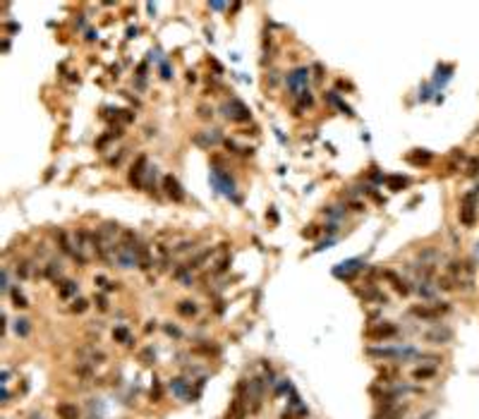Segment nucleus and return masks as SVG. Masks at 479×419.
<instances>
[{
  "mask_svg": "<svg viewBox=\"0 0 479 419\" xmlns=\"http://www.w3.org/2000/svg\"><path fill=\"white\" fill-rule=\"evenodd\" d=\"M194 141H197L199 146H211V144H218L221 141V134H218V130H211V132H206V137L197 134Z\"/></svg>",
  "mask_w": 479,
  "mask_h": 419,
  "instance_id": "nucleus-14",
  "label": "nucleus"
},
{
  "mask_svg": "<svg viewBox=\"0 0 479 419\" xmlns=\"http://www.w3.org/2000/svg\"><path fill=\"white\" fill-rule=\"evenodd\" d=\"M153 360H156V355H153V350H151V347L141 352V362H144V364H153Z\"/></svg>",
  "mask_w": 479,
  "mask_h": 419,
  "instance_id": "nucleus-27",
  "label": "nucleus"
},
{
  "mask_svg": "<svg viewBox=\"0 0 479 419\" xmlns=\"http://www.w3.org/2000/svg\"><path fill=\"white\" fill-rule=\"evenodd\" d=\"M77 292V283H72V280H65L62 285H60V290H57V295L62 297V300H67V297H72Z\"/></svg>",
  "mask_w": 479,
  "mask_h": 419,
  "instance_id": "nucleus-16",
  "label": "nucleus"
},
{
  "mask_svg": "<svg viewBox=\"0 0 479 419\" xmlns=\"http://www.w3.org/2000/svg\"><path fill=\"white\" fill-rule=\"evenodd\" d=\"M451 331H448V328H446V331H443V333H441V331H436V333H429V335H426V340H441V343H443V340H451Z\"/></svg>",
  "mask_w": 479,
  "mask_h": 419,
  "instance_id": "nucleus-23",
  "label": "nucleus"
},
{
  "mask_svg": "<svg viewBox=\"0 0 479 419\" xmlns=\"http://www.w3.org/2000/svg\"><path fill=\"white\" fill-rule=\"evenodd\" d=\"M86 307H89V305H86V300H75L72 311H75V314H82V311H86Z\"/></svg>",
  "mask_w": 479,
  "mask_h": 419,
  "instance_id": "nucleus-28",
  "label": "nucleus"
},
{
  "mask_svg": "<svg viewBox=\"0 0 479 419\" xmlns=\"http://www.w3.org/2000/svg\"><path fill=\"white\" fill-rule=\"evenodd\" d=\"M405 185H407V177H400V175H393V177H388V187H391L393 192L402 190Z\"/></svg>",
  "mask_w": 479,
  "mask_h": 419,
  "instance_id": "nucleus-20",
  "label": "nucleus"
},
{
  "mask_svg": "<svg viewBox=\"0 0 479 419\" xmlns=\"http://www.w3.org/2000/svg\"><path fill=\"white\" fill-rule=\"evenodd\" d=\"M412 376H415L417 381H422V379H431V376H436V369H415V371H412Z\"/></svg>",
  "mask_w": 479,
  "mask_h": 419,
  "instance_id": "nucleus-22",
  "label": "nucleus"
},
{
  "mask_svg": "<svg viewBox=\"0 0 479 419\" xmlns=\"http://www.w3.org/2000/svg\"><path fill=\"white\" fill-rule=\"evenodd\" d=\"M475 172H479V158L470 161V175H475Z\"/></svg>",
  "mask_w": 479,
  "mask_h": 419,
  "instance_id": "nucleus-30",
  "label": "nucleus"
},
{
  "mask_svg": "<svg viewBox=\"0 0 479 419\" xmlns=\"http://www.w3.org/2000/svg\"><path fill=\"white\" fill-rule=\"evenodd\" d=\"M10 295H12V302H15V307H17V309L29 307V305H27V297H24V295H22L17 287H15V290H10Z\"/></svg>",
  "mask_w": 479,
  "mask_h": 419,
  "instance_id": "nucleus-19",
  "label": "nucleus"
},
{
  "mask_svg": "<svg viewBox=\"0 0 479 419\" xmlns=\"http://www.w3.org/2000/svg\"><path fill=\"white\" fill-rule=\"evenodd\" d=\"M226 419H245V400L242 398H235L230 410H228V417Z\"/></svg>",
  "mask_w": 479,
  "mask_h": 419,
  "instance_id": "nucleus-11",
  "label": "nucleus"
},
{
  "mask_svg": "<svg viewBox=\"0 0 479 419\" xmlns=\"http://www.w3.org/2000/svg\"><path fill=\"white\" fill-rule=\"evenodd\" d=\"M113 338L117 340V343H122V345H132V335H130V331L127 328H115L113 331Z\"/></svg>",
  "mask_w": 479,
  "mask_h": 419,
  "instance_id": "nucleus-17",
  "label": "nucleus"
},
{
  "mask_svg": "<svg viewBox=\"0 0 479 419\" xmlns=\"http://www.w3.org/2000/svg\"><path fill=\"white\" fill-rule=\"evenodd\" d=\"M366 355H369V357H379V360H400V357L412 355V350H410V347H405V350H400V347H398V350H388V347H386V350H383V347L376 350V347H369Z\"/></svg>",
  "mask_w": 479,
  "mask_h": 419,
  "instance_id": "nucleus-5",
  "label": "nucleus"
},
{
  "mask_svg": "<svg viewBox=\"0 0 479 419\" xmlns=\"http://www.w3.org/2000/svg\"><path fill=\"white\" fill-rule=\"evenodd\" d=\"M56 415L57 419H79V410L72 402H60L56 407Z\"/></svg>",
  "mask_w": 479,
  "mask_h": 419,
  "instance_id": "nucleus-9",
  "label": "nucleus"
},
{
  "mask_svg": "<svg viewBox=\"0 0 479 419\" xmlns=\"http://www.w3.org/2000/svg\"><path fill=\"white\" fill-rule=\"evenodd\" d=\"M407 161H410V163H429V161H431V156H429V153H422V156H420V153H417V156H415V153H410V156H407Z\"/></svg>",
  "mask_w": 479,
  "mask_h": 419,
  "instance_id": "nucleus-24",
  "label": "nucleus"
},
{
  "mask_svg": "<svg viewBox=\"0 0 479 419\" xmlns=\"http://www.w3.org/2000/svg\"><path fill=\"white\" fill-rule=\"evenodd\" d=\"M383 278L391 280V283H393V287H395V292H400L402 297H405V295H410V287H407V283H405L402 278H398L393 271H383Z\"/></svg>",
  "mask_w": 479,
  "mask_h": 419,
  "instance_id": "nucleus-10",
  "label": "nucleus"
},
{
  "mask_svg": "<svg viewBox=\"0 0 479 419\" xmlns=\"http://www.w3.org/2000/svg\"><path fill=\"white\" fill-rule=\"evenodd\" d=\"M477 221V204H475V194L462 196V206H460V223L472 225Z\"/></svg>",
  "mask_w": 479,
  "mask_h": 419,
  "instance_id": "nucleus-3",
  "label": "nucleus"
},
{
  "mask_svg": "<svg viewBox=\"0 0 479 419\" xmlns=\"http://www.w3.org/2000/svg\"><path fill=\"white\" fill-rule=\"evenodd\" d=\"M161 395H163L161 383H158V381H153V388H151V400H153V402H158V400H161Z\"/></svg>",
  "mask_w": 479,
  "mask_h": 419,
  "instance_id": "nucleus-26",
  "label": "nucleus"
},
{
  "mask_svg": "<svg viewBox=\"0 0 479 419\" xmlns=\"http://www.w3.org/2000/svg\"><path fill=\"white\" fill-rule=\"evenodd\" d=\"M163 190H166V194H168L170 199H175V201H182V199H185V192H182L180 182H177L172 175H166V177H163Z\"/></svg>",
  "mask_w": 479,
  "mask_h": 419,
  "instance_id": "nucleus-8",
  "label": "nucleus"
},
{
  "mask_svg": "<svg viewBox=\"0 0 479 419\" xmlns=\"http://www.w3.org/2000/svg\"><path fill=\"white\" fill-rule=\"evenodd\" d=\"M316 232H319V230H316V225H309V230H305L302 235H305V237H316Z\"/></svg>",
  "mask_w": 479,
  "mask_h": 419,
  "instance_id": "nucleus-31",
  "label": "nucleus"
},
{
  "mask_svg": "<svg viewBox=\"0 0 479 419\" xmlns=\"http://www.w3.org/2000/svg\"><path fill=\"white\" fill-rule=\"evenodd\" d=\"M96 305H98V309H103V311L108 309V302H106V297H103V295H98V297H96Z\"/></svg>",
  "mask_w": 479,
  "mask_h": 419,
  "instance_id": "nucleus-29",
  "label": "nucleus"
},
{
  "mask_svg": "<svg viewBox=\"0 0 479 419\" xmlns=\"http://www.w3.org/2000/svg\"><path fill=\"white\" fill-rule=\"evenodd\" d=\"M439 287H441V290H455V287H458V280L453 278L451 273H443V276L439 278Z\"/></svg>",
  "mask_w": 479,
  "mask_h": 419,
  "instance_id": "nucleus-18",
  "label": "nucleus"
},
{
  "mask_svg": "<svg viewBox=\"0 0 479 419\" xmlns=\"http://www.w3.org/2000/svg\"><path fill=\"white\" fill-rule=\"evenodd\" d=\"M199 115H201V117H209V115H211V111H209V108H204V106H201V108H199Z\"/></svg>",
  "mask_w": 479,
  "mask_h": 419,
  "instance_id": "nucleus-32",
  "label": "nucleus"
},
{
  "mask_svg": "<svg viewBox=\"0 0 479 419\" xmlns=\"http://www.w3.org/2000/svg\"><path fill=\"white\" fill-rule=\"evenodd\" d=\"M226 117L232 120V122H247L249 120V108L242 101L232 98L230 103H226Z\"/></svg>",
  "mask_w": 479,
  "mask_h": 419,
  "instance_id": "nucleus-2",
  "label": "nucleus"
},
{
  "mask_svg": "<svg viewBox=\"0 0 479 419\" xmlns=\"http://www.w3.org/2000/svg\"><path fill=\"white\" fill-rule=\"evenodd\" d=\"M137 264L139 268H151V254L146 245H137Z\"/></svg>",
  "mask_w": 479,
  "mask_h": 419,
  "instance_id": "nucleus-13",
  "label": "nucleus"
},
{
  "mask_svg": "<svg viewBox=\"0 0 479 419\" xmlns=\"http://www.w3.org/2000/svg\"><path fill=\"white\" fill-rule=\"evenodd\" d=\"M15 331H17V335H29V321L27 319H22V321H17V326H15Z\"/></svg>",
  "mask_w": 479,
  "mask_h": 419,
  "instance_id": "nucleus-25",
  "label": "nucleus"
},
{
  "mask_svg": "<svg viewBox=\"0 0 479 419\" xmlns=\"http://www.w3.org/2000/svg\"><path fill=\"white\" fill-rule=\"evenodd\" d=\"M405 405H393V402H386L383 407H379L376 410V415H374V419H400L402 415H405Z\"/></svg>",
  "mask_w": 479,
  "mask_h": 419,
  "instance_id": "nucleus-6",
  "label": "nucleus"
},
{
  "mask_svg": "<svg viewBox=\"0 0 479 419\" xmlns=\"http://www.w3.org/2000/svg\"><path fill=\"white\" fill-rule=\"evenodd\" d=\"M197 305L194 302H190V300H182L180 305H177V314L180 316H185V319H192V316H197Z\"/></svg>",
  "mask_w": 479,
  "mask_h": 419,
  "instance_id": "nucleus-12",
  "label": "nucleus"
},
{
  "mask_svg": "<svg viewBox=\"0 0 479 419\" xmlns=\"http://www.w3.org/2000/svg\"><path fill=\"white\" fill-rule=\"evenodd\" d=\"M307 82H309V72L305 67H300V70H295V72L287 75V86H290V91L295 96H300V94L307 91Z\"/></svg>",
  "mask_w": 479,
  "mask_h": 419,
  "instance_id": "nucleus-1",
  "label": "nucleus"
},
{
  "mask_svg": "<svg viewBox=\"0 0 479 419\" xmlns=\"http://www.w3.org/2000/svg\"><path fill=\"white\" fill-rule=\"evenodd\" d=\"M395 333H398V328H395L393 324L381 321V324H376V326H371V328L366 331V338H369V340H386V338H393Z\"/></svg>",
  "mask_w": 479,
  "mask_h": 419,
  "instance_id": "nucleus-4",
  "label": "nucleus"
},
{
  "mask_svg": "<svg viewBox=\"0 0 479 419\" xmlns=\"http://www.w3.org/2000/svg\"><path fill=\"white\" fill-rule=\"evenodd\" d=\"M213 182L221 187V192H226V194H232V182L228 180L226 175H221V172H213Z\"/></svg>",
  "mask_w": 479,
  "mask_h": 419,
  "instance_id": "nucleus-15",
  "label": "nucleus"
},
{
  "mask_svg": "<svg viewBox=\"0 0 479 419\" xmlns=\"http://www.w3.org/2000/svg\"><path fill=\"white\" fill-rule=\"evenodd\" d=\"M170 388L177 393V395H187V383H185V379H172Z\"/></svg>",
  "mask_w": 479,
  "mask_h": 419,
  "instance_id": "nucleus-21",
  "label": "nucleus"
},
{
  "mask_svg": "<svg viewBox=\"0 0 479 419\" xmlns=\"http://www.w3.org/2000/svg\"><path fill=\"white\" fill-rule=\"evenodd\" d=\"M146 166H149L146 156H139V158L134 161V166H132V170H130V185H134V187H141V185H144V172H146Z\"/></svg>",
  "mask_w": 479,
  "mask_h": 419,
  "instance_id": "nucleus-7",
  "label": "nucleus"
}]
</instances>
